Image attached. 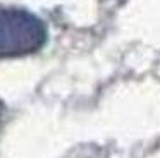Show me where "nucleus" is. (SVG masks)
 <instances>
[{
	"instance_id": "2",
	"label": "nucleus",
	"mask_w": 160,
	"mask_h": 158,
	"mask_svg": "<svg viewBox=\"0 0 160 158\" xmlns=\"http://www.w3.org/2000/svg\"><path fill=\"white\" fill-rule=\"evenodd\" d=\"M0 113H2V105H0Z\"/></svg>"
},
{
	"instance_id": "1",
	"label": "nucleus",
	"mask_w": 160,
	"mask_h": 158,
	"mask_svg": "<svg viewBox=\"0 0 160 158\" xmlns=\"http://www.w3.org/2000/svg\"><path fill=\"white\" fill-rule=\"evenodd\" d=\"M45 26L36 16L21 9L0 10V57H21L45 43Z\"/></svg>"
}]
</instances>
